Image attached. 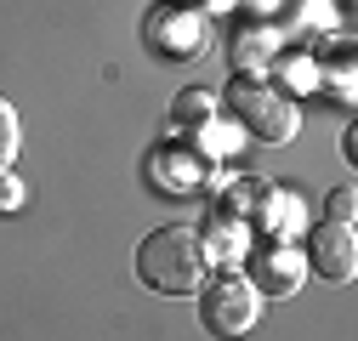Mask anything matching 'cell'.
Segmentation results:
<instances>
[{"mask_svg": "<svg viewBox=\"0 0 358 341\" xmlns=\"http://www.w3.org/2000/svg\"><path fill=\"white\" fill-rule=\"evenodd\" d=\"M137 279L159 296H199V284L210 279V256L205 239L182 222H165L137 245Z\"/></svg>", "mask_w": 358, "mask_h": 341, "instance_id": "obj_1", "label": "cell"}, {"mask_svg": "<svg viewBox=\"0 0 358 341\" xmlns=\"http://www.w3.org/2000/svg\"><path fill=\"white\" fill-rule=\"evenodd\" d=\"M256 319H262V296H256L250 279L222 273V279H205V284H199V324H205L216 341L250 335Z\"/></svg>", "mask_w": 358, "mask_h": 341, "instance_id": "obj_2", "label": "cell"}, {"mask_svg": "<svg viewBox=\"0 0 358 341\" xmlns=\"http://www.w3.org/2000/svg\"><path fill=\"white\" fill-rule=\"evenodd\" d=\"M228 108L262 143H290L296 137V103L279 92V85H267V80H234L228 85Z\"/></svg>", "mask_w": 358, "mask_h": 341, "instance_id": "obj_3", "label": "cell"}, {"mask_svg": "<svg viewBox=\"0 0 358 341\" xmlns=\"http://www.w3.org/2000/svg\"><path fill=\"white\" fill-rule=\"evenodd\" d=\"M301 262H307V273H319V279H330V284L352 279V273H358V239H352V222H330V217L313 222V228H307Z\"/></svg>", "mask_w": 358, "mask_h": 341, "instance_id": "obj_4", "label": "cell"}, {"mask_svg": "<svg viewBox=\"0 0 358 341\" xmlns=\"http://www.w3.org/2000/svg\"><path fill=\"white\" fill-rule=\"evenodd\" d=\"M301 279H307L301 250H290L285 239L256 245V256H250V284H256V296H296Z\"/></svg>", "mask_w": 358, "mask_h": 341, "instance_id": "obj_5", "label": "cell"}, {"mask_svg": "<svg viewBox=\"0 0 358 341\" xmlns=\"http://www.w3.org/2000/svg\"><path fill=\"white\" fill-rule=\"evenodd\" d=\"M148 165H176V170H154L159 177V188H171V194H188V188H199L205 182V154H188V148H154V159Z\"/></svg>", "mask_w": 358, "mask_h": 341, "instance_id": "obj_6", "label": "cell"}, {"mask_svg": "<svg viewBox=\"0 0 358 341\" xmlns=\"http://www.w3.org/2000/svg\"><path fill=\"white\" fill-rule=\"evenodd\" d=\"M210 114H216V97L210 92H176V103H171V125L176 131H205L210 125Z\"/></svg>", "mask_w": 358, "mask_h": 341, "instance_id": "obj_7", "label": "cell"}, {"mask_svg": "<svg viewBox=\"0 0 358 341\" xmlns=\"http://www.w3.org/2000/svg\"><path fill=\"white\" fill-rule=\"evenodd\" d=\"M17 143H23V131H17V108L0 97V170L17 159Z\"/></svg>", "mask_w": 358, "mask_h": 341, "instance_id": "obj_8", "label": "cell"}, {"mask_svg": "<svg viewBox=\"0 0 358 341\" xmlns=\"http://www.w3.org/2000/svg\"><path fill=\"white\" fill-rule=\"evenodd\" d=\"M324 210H330V222H352V210H358V194H352V182H341V188L324 199Z\"/></svg>", "mask_w": 358, "mask_h": 341, "instance_id": "obj_9", "label": "cell"}, {"mask_svg": "<svg viewBox=\"0 0 358 341\" xmlns=\"http://www.w3.org/2000/svg\"><path fill=\"white\" fill-rule=\"evenodd\" d=\"M0 205H17V182L6 177V170H0Z\"/></svg>", "mask_w": 358, "mask_h": 341, "instance_id": "obj_10", "label": "cell"}]
</instances>
